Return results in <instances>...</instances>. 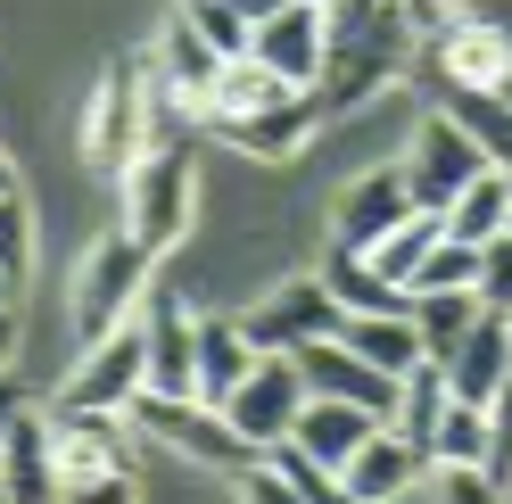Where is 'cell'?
<instances>
[{
  "label": "cell",
  "mask_w": 512,
  "mask_h": 504,
  "mask_svg": "<svg viewBox=\"0 0 512 504\" xmlns=\"http://www.w3.org/2000/svg\"><path fill=\"white\" fill-rule=\"evenodd\" d=\"M422 75L438 91H496L512 75V34L496 17H471L463 34H446L438 50H422Z\"/></svg>",
  "instance_id": "obj_15"
},
{
  "label": "cell",
  "mask_w": 512,
  "mask_h": 504,
  "mask_svg": "<svg viewBox=\"0 0 512 504\" xmlns=\"http://www.w3.org/2000/svg\"><path fill=\"white\" fill-rule=\"evenodd\" d=\"M339 298L323 273H298V281H273L265 298H256L240 314V331L256 339V356H298V348H323V339H339Z\"/></svg>",
  "instance_id": "obj_6"
},
{
  "label": "cell",
  "mask_w": 512,
  "mask_h": 504,
  "mask_svg": "<svg viewBox=\"0 0 512 504\" xmlns=\"http://www.w3.org/2000/svg\"><path fill=\"white\" fill-rule=\"evenodd\" d=\"M149 248L133 240V232H100V240H91L83 248V265H75V339H83V348H91V339H108V331H124V323H133V306L149 298Z\"/></svg>",
  "instance_id": "obj_2"
},
{
  "label": "cell",
  "mask_w": 512,
  "mask_h": 504,
  "mask_svg": "<svg viewBox=\"0 0 512 504\" xmlns=\"http://www.w3.org/2000/svg\"><path fill=\"white\" fill-rule=\"evenodd\" d=\"M446 397H455V389H446V372H438V364L405 372V405H397V422H389V430H405L413 447H422V438L438 430V414H446Z\"/></svg>",
  "instance_id": "obj_32"
},
{
  "label": "cell",
  "mask_w": 512,
  "mask_h": 504,
  "mask_svg": "<svg viewBox=\"0 0 512 504\" xmlns=\"http://www.w3.org/2000/svg\"><path fill=\"white\" fill-rule=\"evenodd\" d=\"M504 232H512V174L488 166L455 207H446V240H463V248H496Z\"/></svg>",
  "instance_id": "obj_24"
},
{
  "label": "cell",
  "mask_w": 512,
  "mask_h": 504,
  "mask_svg": "<svg viewBox=\"0 0 512 504\" xmlns=\"http://www.w3.org/2000/svg\"><path fill=\"white\" fill-rule=\"evenodd\" d=\"M232 488H240V504H298V488H290V480H281V471H273V463H256V471H240V480H232Z\"/></svg>",
  "instance_id": "obj_40"
},
{
  "label": "cell",
  "mask_w": 512,
  "mask_h": 504,
  "mask_svg": "<svg viewBox=\"0 0 512 504\" xmlns=\"http://www.w3.org/2000/svg\"><path fill=\"white\" fill-rule=\"evenodd\" d=\"M496 100H504V108H512V75H504V83H496Z\"/></svg>",
  "instance_id": "obj_47"
},
{
  "label": "cell",
  "mask_w": 512,
  "mask_h": 504,
  "mask_svg": "<svg viewBox=\"0 0 512 504\" xmlns=\"http://www.w3.org/2000/svg\"><path fill=\"white\" fill-rule=\"evenodd\" d=\"M446 389H455L463 405H496V397L512 389V331L496 323V314L455 348V364H446Z\"/></svg>",
  "instance_id": "obj_22"
},
{
  "label": "cell",
  "mask_w": 512,
  "mask_h": 504,
  "mask_svg": "<svg viewBox=\"0 0 512 504\" xmlns=\"http://www.w3.org/2000/svg\"><path fill=\"white\" fill-rule=\"evenodd\" d=\"M298 372H306V397L356 405V414H372V422H397V405H405V381L372 372L364 356H347L339 339H323V348H298Z\"/></svg>",
  "instance_id": "obj_13"
},
{
  "label": "cell",
  "mask_w": 512,
  "mask_h": 504,
  "mask_svg": "<svg viewBox=\"0 0 512 504\" xmlns=\"http://www.w3.org/2000/svg\"><path fill=\"white\" fill-rule=\"evenodd\" d=\"M25 265H34V215H25V199H0V273L25 290Z\"/></svg>",
  "instance_id": "obj_37"
},
{
  "label": "cell",
  "mask_w": 512,
  "mask_h": 504,
  "mask_svg": "<svg viewBox=\"0 0 512 504\" xmlns=\"http://www.w3.org/2000/svg\"><path fill=\"white\" fill-rule=\"evenodd\" d=\"M413 496H422V504H504V488H496L479 463H430Z\"/></svg>",
  "instance_id": "obj_33"
},
{
  "label": "cell",
  "mask_w": 512,
  "mask_h": 504,
  "mask_svg": "<svg viewBox=\"0 0 512 504\" xmlns=\"http://www.w3.org/2000/svg\"><path fill=\"white\" fill-rule=\"evenodd\" d=\"M488 480L512 496V389L488 405Z\"/></svg>",
  "instance_id": "obj_39"
},
{
  "label": "cell",
  "mask_w": 512,
  "mask_h": 504,
  "mask_svg": "<svg viewBox=\"0 0 512 504\" xmlns=\"http://www.w3.org/2000/svg\"><path fill=\"white\" fill-rule=\"evenodd\" d=\"M75 157H83V166H100V174H116V182L149 157V83H141V67H108L100 83H91Z\"/></svg>",
  "instance_id": "obj_5"
},
{
  "label": "cell",
  "mask_w": 512,
  "mask_h": 504,
  "mask_svg": "<svg viewBox=\"0 0 512 504\" xmlns=\"http://www.w3.org/2000/svg\"><path fill=\"white\" fill-rule=\"evenodd\" d=\"M124 422H133L149 447H166V455L199 463V471H232V480H240V471H256V447L215 414V405H199V397H157V389H141Z\"/></svg>",
  "instance_id": "obj_3"
},
{
  "label": "cell",
  "mask_w": 512,
  "mask_h": 504,
  "mask_svg": "<svg viewBox=\"0 0 512 504\" xmlns=\"http://www.w3.org/2000/svg\"><path fill=\"white\" fill-rule=\"evenodd\" d=\"M190 215H199V166H190V149H149L124 174V232L149 257H166L174 240H190Z\"/></svg>",
  "instance_id": "obj_4"
},
{
  "label": "cell",
  "mask_w": 512,
  "mask_h": 504,
  "mask_svg": "<svg viewBox=\"0 0 512 504\" xmlns=\"http://www.w3.org/2000/svg\"><path fill=\"white\" fill-rule=\"evenodd\" d=\"M290 9H323V17H331V9H339V0H290Z\"/></svg>",
  "instance_id": "obj_46"
},
{
  "label": "cell",
  "mask_w": 512,
  "mask_h": 504,
  "mask_svg": "<svg viewBox=\"0 0 512 504\" xmlns=\"http://www.w3.org/2000/svg\"><path fill=\"white\" fill-rule=\"evenodd\" d=\"M281 100H290V83H281L273 67L232 58V67H223V83H215V100H207V124H215V133H232V124L265 116V108H281Z\"/></svg>",
  "instance_id": "obj_25"
},
{
  "label": "cell",
  "mask_w": 512,
  "mask_h": 504,
  "mask_svg": "<svg viewBox=\"0 0 512 504\" xmlns=\"http://www.w3.org/2000/svg\"><path fill=\"white\" fill-rule=\"evenodd\" d=\"M182 17L199 25V42H207V50L223 58V67L256 50V25H248V17H232V9H223V0H182Z\"/></svg>",
  "instance_id": "obj_34"
},
{
  "label": "cell",
  "mask_w": 512,
  "mask_h": 504,
  "mask_svg": "<svg viewBox=\"0 0 512 504\" xmlns=\"http://www.w3.org/2000/svg\"><path fill=\"white\" fill-rule=\"evenodd\" d=\"M9 356H17V314H0V381H9Z\"/></svg>",
  "instance_id": "obj_43"
},
{
  "label": "cell",
  "mask_w": 512,
  "mask_h": 504,
  "mask_svg": "<svg viewBox=\"0 0 512 504\" xmlns=\"http://www.w3.org/2000/svg\"><path fill=\"white\" fill-rule=\"evenodd\" d=\"M273 471H281V480L298 488V504H356V496H347V480H339V471L306 463L298 447H273Z\"/></svg>",
  "instance_id": "obj_35"
},
{
  "label": "cell",
  "mask_w": 512,
  "mask_h": 504,
  "mask_svg": "<svg viewBox=\"0 0 512 504\" xmlns=\"http://www.w3.org/2000/svg\"><path fill=\"white\" fill-rule=\"evenodd\" d=\"M405 9V25H413V42H446V34H463V25L479 17V0H397Z\"/></svg>",
  "instance_id": "obj_36"
},
{
  "label": "cell",
  "mask_w": 512,
  "mask_h": 504,
  "mask_svg": "<svg viewBox=\"0 0 512 504\" xmlns=\"http://www.w3.org/2000/svg\"><path fill=\"white\" fill-rule=\"evenodd\" d=\"M141 389H149V339H141V323H124V331L91 339V348L75 356L58 405H67V414H133Z\"/></svg>",
  "instance_id": "obj_8"
},
{
  "label": "cell",
  "mask_w": 512,
  "mask_h": 504,
  "mask_svg": "<svg viewBox=\"0 0 512 504\" xmlns=\"http://www.w3.org/2000/svg\"><path fill=\"white\" fill-rule=\"evenodd\" d=\"M438 100V116H455L463 133H471V149L488 157L496 174H512V108L496 100V91H430Z\"/></svg>",
  "instance_id": "obj_26"
},
{
  "label": "cell",
  "mask_w": 512,
  "mask_h": 504,
  "mask_svg": "<svg viewBox=\"0 0 512 504\" xmlns=\"http://www.w3.org/2000/svg\"><path fill=\"white\" fill-rule=\"evenodd\" d=\"M67 504H141V488H133V471H116V480H83V488H67Z\"/></svg>",
  "instance_id": "obj_41"
},
{
  "label": "cell",
  "mask_w": 512,
  "mask_h": 504,
  "mask_svg": "<svg viewBox=\"0 0 512 504\" xmlns=\"http://www.w3.org/2000/svg\"><path fill=\"white\" fill-rule=\"evenodd\" d=\"M223 422H232L256 455L290 447L298 422H306V372H298V356H265V364L240 381V397L223 405Z\"/></svg>",
  "instance_id": "obj_9"
},
{
  "label": "cell",
  "mask_w": 512,
  "mask_h": 504,
  "mask_svg": "<svg viewBox=\"0 0 512 504\" xmlns=\"http://www.w3.org/2000/svg\"><path fill=\"white\" fill-rule=\"evenodd\" d=\"M397 166H405V182H413V207H422V215H446L479 174H488V157L471 149V133H463L455 116H438V108H430L422 124H413V141H405Z\"/></svg>",
  "instance_id": "obj_7"
},
{
  "label": "cell",
  "mask_w": 512,
  "mask_h": 504,
  "mask_svg": "<svg viewBox=\"0 0 512 504\" xmlns=\"http://www.w3.org/2000/svg\"><path fill=\"white\" fill-rule=\"evenodd\" d=\"M372 430H389V422L356 414V405H323V397H306V422H298L290 447H298L306 463H323V471H347V463L364 455V438H372Z\"/></svg>",
  "instance_id": "obj_23"
},
{
  "label": "cell",
  "mask_w": 512,
  "mask_h": 504,
  "mask_svg": "<svg viewBox=\"0 0 512 504\" xmlns=\"http://www.w3.org/2000/svg\"><path fill=\"white\" fill-rule=\"evenodd\" d=\"M422 471H430V463H422V447H413L405 430H372L364 455L347 463L339 480H347V496H356V504H405L413 488H422Z\"/></svg>",
  "instance_id": "obj_18"
},
{
  "label": "cell",
  "mask_w": 512,
  "mask_h": 504,
  "mask_svg": "<svg viewBox=\"0 0 512 504\" xmlns=\"http://www.w3.org/2000/svg\"><path fill=\"white\" fill-rule=\"evenodd\" d=\"M413 298H479V248L438 240L430 265H422V281H413Z\"/></svg>",
  "instance_id": "obj_31"
},
{
  "label": "cell",
  "mask_w": 512,
  "mask_h": 504,
  "mask_svg": "<svg viewBox=\"0 0 512 504\" xmlns=\"http://www.w3.org/2000/svg\"><path fill=\"white\" fill-rule=\"evenodd\" d=\"M9 306H17V281H9V273H0V314H9Z\"/></svg>",
  "instance_id": "obj_45"
},
{
  "label": "cell",
  "mask_w": 512,
  "mask_h": 504,
  "mask_svg": "<svg viewBox=\"0 0 512 504\" xmlns=\"http://www.w3.org/2000/svg\"><path fill=\"white\" fill-rule=\"evenodd\" d=\"M0 504H67V480L50 455V414H17L0 430Z\"/></svg>",
  "instance_id": "obj_17"
},
{
  "label": "cell",
  "mask_w": 512,
  "mask_h": 504,
  "mask_svg": "<svg viewBox=\"0 0 512 504\" xmlns=\"http://www.w3.org/2000/svg\"><path fill=\"white\" fill-rule=\"evenodd\" d=\"M339 348L364 356L372 372H389V381H405V372H422V331H413V314H347L339 323Z\"/></svg>",
  "instance_id": "obj_21"
},
{
  "label": "cell",
  "mask_w": 512,
  "mask_h": 504,
  "mask_svg": "<svg viewBox=\"0 0 512 504\" xmlns=\"http://www.w3.org/2000/svg\"><path fill=\"white\" fill-rule=\"evenodd\" d=\"M479 323H488V306H479V298H413V331H422V356L438 372L455 364V348H463Z\"/></svg>",
  "instance_id": "obj_28"
},
{
  "label": "cell",
  "mask_w": 512,
  "mask_h": 504,
  "mask_svg": "<svg viewBox=\"0 0 512 504\" xmlns=\"http://www.w3.org/2000/svg\"><path fill=\"white\" fill-rule=\"evenodd\" d=\"M141 339H149V389L157 397H199V314H190L174 290L141 298Z\"/></svg>",
  "instance_id": "obj_11"
},
{
  "label": "cell",
  "mask_w": 512,
  "mask_h": 504,
  "mask_svg": "<svg viewBox=\"0 0 512 504\" xmlns=\"http://www.w3.org/2000/svg\"><path fill=\"white\" fill-rule=\"evenodd\" d=\"M323 133V100L314 91H290L281 108H265V116H248V124H232V141L240 157H265V166H281V157H306V141Z\"/></svg>",
  "instance_id": "obj_20"
},
{
  "label": "cell",
  "mask_w": 512,
  "mask_h": 504,
  "mask_svg": "<svg viewBox=\"0 0 512 504\" xmlns=\"http://www.w3.org/2000/svg\"><path fill=\"white\" fill-rule=\"evenodd\" d=\"M504 331H512V323H504Z\"/></svg>",
  "instance_id": "obj_48"
},
{
  "label": "cell",
  "mask_w": 512,
  "mask_h": 504,
  "mask_svg": "<svg viewBox=\"0 0 512 504\" xmlns=\"http://www.w3.org/2000/svg\"><path fill=\"white\" fill-rule=\"evenodd\" d=\"M479 306H488L496 323H512V232L496 248H479Z\"/></svg>",
  "instance_id": "obj_38"
},
{
  "label": "cell",
  "mask_w": 512,
  "mask_h": 504,
  "mask_svg": "<svg viewBox=\"0 0 512 504\" xmlns=\"http://www.w3.org/2000/svg\"><path fill=\"white\" fill-rule=\"evenodd\" d=\"M50 455H58V480L83 488V480H116L133 471V422L124 414H50Z\"/></svg>",
  "instance_id": "obj_12"
},
{
  "label": "cell",
  "mask_w": 512,
  "mask_h": 504,
  "mask_svg": "<svg viewBox=\"0 0 512 504\" xmlns=\"http://www.w3.org/2000/svg\"><path fill=\"white\" fill-rule=\"evenodd\" d=\"M141 67H149V83H166L174 100L207 124V100H215V83H223V58L199 42V25H190L182 9L157 25V42H149V58H141Z\"/></svg>",
  "instance_id": "obj_14"
},
{
  "label": "cell",
  "mask_w": 512,
  "mask_h": 504,
  "mask_svg": "<svg viewBox=\"0 0 512 504\" xmlns=\"http://www.w3.org/2000/svg\"><path fill=\"white\" fill-rule=\"evenodd\" d=\"M323 281H331L339 314H413V298L389 290V281L372 273V257H347V248H331V257H323Z\"/></svg>",
  "instance_id": "obj_27"
},
{
  "label": "cell",
  "mask_w": 512,
  "mask_h": 504,
  "mask_svg": "<svg viewBox=\"0 0 512 504\" xmlns=\"http://www.w3.org/2000/svg\"><path fill=\"white\" fill-rule=\"evenodd\" d=\"M413 182H405V166H372V174H356L339 191V207H331V248H347V257H372L380 240H389L397 224H413Z\"/></svg>",
  "instance_id": "obj_10"
},
{
  "label": "cell",
  "mask_w": 512,
  "mask_h": 504,
  "mask_svg": "<svg viewBox=\"0 0 512 504\" xmlns=\"http://www.w3.org/2000/svg\"><path fill=\"white\" fill-rule=\"evenodd\" d=\"M256 67H273L290 91H314L323 83V67H331V17L323 9H281L273 25H256Z\"/></svg>",
  "instance_id": "obj_16"
},
{
  "label": "cell",
  "mask_w": 512,
  "mask_h": 504,
  "mask_svg": "<svg viewBox=\"0 0 512 504\" xmlns=\"http://www.w3.org/2000/svg\"><path fill=\"white\" fill-rule=\"evenodd\" d=\"M0 199H17V166H9V149H0Z\"/></svg>",
  "instance_id": "obj_44"
},
{
  "label": "cell",
  "mask_w": 512,
  "mask_h": 504,
  "mask_svg": "<svg viewBox=\"0 0 512 504\" xmlns=\"http://www.w3.org/2000/svg\"><path fill=\"white\" fill-rule=\"evenodd\" d=\"M223 9H232V17H248V25H273L281 9H290V0H223Z\"/></svg>",
  "instance_id": "obj_42"
},
{
  "label": "cell",
  "mask_w": 512,
  "mask_h": 504,
  "mask_svg": "<svg viewBox=\"0 0 512 504\" xmlns=\"http://www.w3.org/2000/svg\"><path fill=\"white\" fill-rule=\"evenodd\" d=\"M446 240V215H413V224H397L389 240L372 248V273L389 281V290H405L413 298V281H422V265H430V248Z\"/></svg>",
  "instance_id": "obj_29"
},
{
  "label": "cell",
  "mask_w": 512,
  "mask_h": 504,
  "mask_svg": "<svg viewBox=\"0 0 512 504\" xmlns=\"http://www.w3.org/2000/svg\"><path fill=\"white\" fill-rule=\"evenodd\" d=\"M256 364H265V356H256V339L240 331V314H199V405L223 414Z\"/></svg>",
  "instance_id": "obj_19"
},
{
  "label": "cell",
  "mask_w": 512,
  "mask_h": 504,
  "mask_svg": "<svg viewBox=\"0 0 512 504\" xmlns=\"http://www.w3.org/2000/svg\"><path fill=\"white\" fill-rule=\"evenodd\" d=\"M422 463H479V471H488V405H463V397H446L438 430L422 438Z\"/></svg>",
  "instance_id": "obj_30"
},
{
  "label": "cell",
  "mask_w": 512,
  "mask_h": 504,
  "mask_svg": "<svg viewBox=\"0 0 512 504\" xmlns=\"http://www.w3.org/2000/svg\"><path fill=\"white\" fill-rule=\"evenodd\" d=\"M405 58H413V25H405L397 0H339L331 9V67H323V83H314L323 116L372 108L380 91L405 75Z\"/></svg>",
  "instance_id": "obj_1"
}]
</instances>
